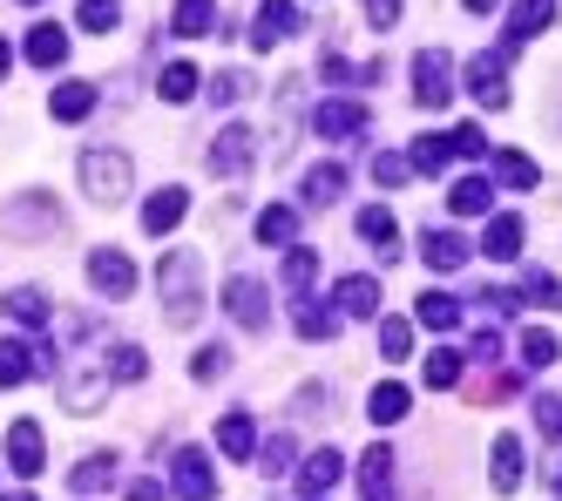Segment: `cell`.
Returning <instances> with one entry per match:
<instances>
[{
	"mask_svg": "<svg viewBox=\"0 0 562 501\" xmlns=\"http://www.w3.org/2000/svg\"><path fill=\"white\" fill-rule=\"evenodd\" d=\"M156 291H164L170 325H196L204 319V258H196V250H170V258L156 265Z\"/></svg>",
	"mask_w": 562,
	"mask_h": 501,
	"instance_id": "1",
	"label": "cell"
},
{
	"mask_svg": "<svg viewBox=\"0 0 562 501\" xmlns=\"http://www.w3.org/2000/svg\"><path fill=\"white\" fill-rule=\"evenodd\" d=\"M130 183H136V170L123 149H82V197H95L102 211H115L130 197Z\"/></svg>",
	"mask_w": 562,
	"mask_h": 501,
	"instance_id": "2",
	"label": "cell"
},
{
	"mask_svg": "<svg viewBox=\"0 0 562 501\" xmlns=\"http://www.w3.org/2000/svg\"><path fill=\"white\" fill-rule=\"evenodd\" d=\"M109 400V353H82L61 372V407L68 413H95Z\"/></svg>",
	"mask_w": 562,
	"mask_h": 501,
	"instance_id": "3",
	"label": "cell"
},
{
	"mask_svg": "<svg viewBox=\"0 0 562 501\" xmlns=\"http://www.w3.org/2000/svg\"><path fill=\"white\" fill-rule=\"evenodd\" d=\"M258 163V136L245 130V122H224L217 130V143H211V177H224V183H237Z\"/></svg>",
	"mask_w": 562,
	"mask_h": 501,
	"instance_id": "4",
	"label": "cell"
},
{
	"mask_svg": "<svg viewBox=\"0 0 562 501\" xmlns=\"http://www.w3.org/2000/svg\"><path fill=\"white\" fill-rule=\"evenodd\" d=\"M414 102L420 109H448L454 102V62L440 48H420L414 55Z\"/></svg>",
	"mask_w": 562,
	"mask_h": 501,
	"instance_id": "5",
	"label": "cell"
},
{
	"mask_svg": "<svg viewBox=\"0 0 562 501\" xmlns=\"http://www.w3.org/2000/svg\"><path fill=\"white\" fill-rule=\"evenodd\" d=\"M170 481H177V501H217V468L204 447H177Z\"/></svg>",
	"mask_w": 562,
	"mask_h": 501,
	"instance_id": "6",
	"label": "cell"
},
{
	"mask_svg": "<svg viewBox=\"0 0 562 501\" xmlns=\"http://www.w3.org/2000/svg\"><path fill=\"white\" fill-rule=\"evenodd\" d=\"M468 96H474L481 109H508V48L468 62Z\"/></svg>",
	"mask_w": 562,
	"mask_h": 501,
	"instance_id": "7",
	"label": "cell"
},
{
	"mask_svg": "<svg viewBox=\"0 0 562 501\" xmlns=\"http://www.w3.org/2000/svg\"><path fill=\"white\" fill-rule=\"evenodd\" d=\"M34 372L55 380V346H27V339H0V387H21Z\"/></svg>",
	"mask_w": 562,
	"mask_h": 501,
	"instance_id": "8",
	"label": "cell"
},
{
	"mask_svg": "<svg viewBox=\"0 0 562 501\" xmlns=\"http://www.w3.org/2000/svg\"><path fill=\"white\" fill-rule=\"evenodd\" d=\"M0 231H14V237H42V231H61V211H55V197H21L0 211Z\"/></svg>",
	"mask_w": 562,
	"mask_h": 501,
	"instance_id": "9",
	"label": "cell"
},
{
	"mask_svg": "<svg viewBox=\"0 0 562 501\" xmlns=\"http://www.w3.org/2000/svg\"><path fill=\"white\" fill-rule=\"evenodd\" d=\"M8 468H14V475H27V481L48 468V441H42V421H14V427H8Z\"/></svg>",
	"mask_w": 562,
	"mask_h": 501,
	"instance_id": "10",
	"label": "cell"
},
{
	"mask_svg": "<svg viewBox=\"0 0 562 501\" xmlns=\"http://www.w3.org/2000/svg\"><path fill=\"white\" fill-rule=\"evenodd\" d=\"M89 285L95 291H109V299H130V291H136V265L123 258V250H89Z\"/></svg>",
	"mask_w": 562,
	"mask_h": 501,
	"instance_id": "11",
	"label": "cell"
},
{
	"mask_svg": "<svg viewBox=\"0 0 562 501\" xmlns=\"http://www.w3.org/2000/svg\"><path fill=\"white\" fill-rule=\"evenodd\" d=\"M224 312H231L237 325H245V332H265V319H271V312H265V285L237 271V278L224 285Z\"/></svg>",
	"mask_w": 562,
	"mask_h": 501,
	"instance_id": "12",
	"label": "cell"
},
{
	"mask_svg": "<svg viewBox=\"0 0 562 501\" xmlns=\"http://www.w3.org/2000/svg\"><path fill=\"white\" fill-rule=\"evenodd\" d=\"M339 475H346L339 447H312V454H305V468H299V494H305V501H326V494L339 488Z\"/></svg>",
	"mask_w": 562,
	"mask_h": 501,
	"instance_id": "13",
	"label": "cell"
},
{
	"mask_svg": "<svg viewBox=\"0 0 562 501\" xmlns=\"http://www.w3.org/2000/svg\"><path fill=\"white\" fill-rule=\"evenodd\" d=\"M299 34V8L292 0H258V14H251V41L258 48H278V41H292Z\"/></svg>",
	"mask_w": 562,
	"mask_h": 501,
	"instance_id": "14",
	"label": "cell"
},
{
	"mask_svg": "<svg viewBox=\"0 0 562 501\" xmlns=\"http://www.w3.org/2000/svg\"><path fill=\"white\" fill-rule=\"evenodd\" d=\"M549 21H555V0H515V8H508V34H502V48L515 55L521 41H536Z\"/></svg>",
	"mask_w": 562,
	"mask_h": 501,
	"instance_id": "15",
	"label": "cell"
},
{
	"mask_svg": "<svg viewBox=\"0 0 562 501\" xmlns=\"http://www.w3.org/2000/svg\"><path fill=\"white\" fill-rule=\"evenodd\" d=\"M0 312H8L14 325H27V332H48V319H55V312H48V291H42V285H14L8 299H0Z\"/></svg>",
	"mask_w": 562,
	"mask_h": 501,
	"instance_id": "16",
	"label": "cell"
},
{
	"mask_svg": "<svg viewBox=\"0 0 562 501\" xmlns=\"http://www.w3.org/2000/svg\"><path fill=\"white\" fill-rule=\"evenodd\" d=\"M333 305H339L346 319H373V312H380V278H367V271L339 278V285H333Z\"/></svg>",
	"mask_w": 562,
	"mask_h": 501,
	"instance_id": "17",
	"label": "cell"
},
{
	"mask_svg": "<svg viewBox=\"0 0 562 501\" xmlns=\"http://www.w3.org/2000/svg\"><path fill=\"white\" fill-rule=\"evenodd\" d=\"M420 258H427V271H461L468 265V237L461 231H420Z\"/></svg>",
	"mask_w": 562,
	"mask_h": 501,
	"instance_id": "18",
	"label": "cell"
},
{
	"mask_svg": "<svg viewBox=\"0 0 562 501\" xmlns=\"http://www.w3.org/2000/svg\"><path fill=\"white\" fill-rule=\"evenodd\" d=\"M312 130L326 136V143L359 136V130H367V109H359V102H318V109H312Z\"/></svg>",
	"mask_w": 562,
	"mask_h": 501,
	"instance_id": "19",
	"label": "cell"
},
{
	"mask_svg": "<svg viewBox=\"0 0 562 501\" xmlns=\"http://www.w3.org/2000/svg\"><path fill=\"white\" fill-rule=\"evenodd\" d=\"M183 218H190V197H183L177 183H170V190H156V197L143 203V231H149V237H164V231H177Z\"/></svg>",
	"mask_w": 562,
	"mask_h": 501,
	"instance_id": "20",
	"label": "cell"
},
{
	"mask_svg": "<svg viewBox=\"0 0 562 501\" xmlns=\"http://www.w3.org/2000/svg\"><path fill=\"white\" fill-rule=\"evenodd\" d=\"M407 407H414L407 387H400V380H380V387L367 393V421H373V427H400V421H407Z\"/></svg>",
	"mask_w": 562,
	"mask_h": 501,
	"instance_id": "21",
	"label": "cell"
},
{
	"mask_svg": "<svg viewBox=\"0 0 562 501\" xmlns=\"http://www.w3.org/2000/svg\"><path fill=\"white\" fill-rule=\"evenodd\" d=\"M55 122H89L95 115V81H61V89L48 96Z\"/></svg>",
	"mask_w": 562,
	"mask_h": 501,
	"instance_id": "22",
	"label": "cell"
},
{
	"mask_svg": "<svg viewBox=\"0 0 562 501\" xmlns=\"http://www.w3.org/2000/svg\"><path fill=\"white\" fill-rule=\"evenodd\" d=\"M217 447H224V461H251V454H258V427H251V413H224Z\"/></svg>",
	"mask_w": 562,
	"mask_h": 501,
	"instance_id": "23",
	"label": "cell"
},
{
	"mask_svg": "<svg viewBox=\"0 0 562 501\" xmlns=\"http://www.w3.org/2000/svg\"><path fill=\"white\" fill-rule=\"evenodd\" d=\"M481 250H488L495 265H515V258H521V218H508V211L488 218V237H481Z\"/></svg>",
	"mask_w": 562,
	"mask_h": 501,
	"instance_id": "24",
	"label": "cell"
},
{
	"mask_svg": "<svg viewBox=\"0 0 562 501\" xmlns=\"http://www.w3.org/2000/svg\"><path fill=\"white\" fill-rule=\"evenodd\" d=\"M27 62H34V68H61V62H68V34H61L55 21L27 27Z\"/></svg>",
	"mask_w": 562,
	"mask_h": 501,
	"instance_id": "25",
	"label": "cell"
},
{
	"mask_svg": "<svg viewBox=\"0 0 562 501\" xmlns=\"http://www.w3.org/2000/svg\"><path fill=\"white\" fill-rule=\"evenodd\" d=\"M488 203H495V183H488V177H461V183L448 190V211H454V218H488Z\"/></svg>",
	"mask_w": 562,
	"mask_h": 501,
	"instance_id": "26",
	"label": "cell"
},
{
	"mask_svg": "<svg viewBox=\"0 0 562 501\" xmlns=\"http://www.w3.org/2000/svg\"><path fill=\"white\" fill-rule=\"evenodd\" d=\"M414 319H420L427 332H454V325H461V299H448V291H420V299H414Z\"/></svg>",
	"mask_w": 562,
	"mask_h": 501,
	"instance_id": "27",
	"label": "cell"
},
{
	"mask_svg": "<svg viewBox=\"0 0 562 501\" xmlns=\"http://www.w3.org/2000/svg\"><path fill=\"white\" fill-rule=\"evenodd\" d=\"M292 325H299V339H339V312H326L318 299H299V312H292Z\"/></svg>",
	"mask_w": 562,
	"mask_h": 501,
	"instance_id": "28",
	"label": "cell"
},
{
	"mask_svg": "<svg viewBox=\"0 0 562 501\" xmlns=\"http://www.w3.org/2000/svg\"><path fill=\"white\" fill-rule=\"evenodd\" d=\"M515 299H529V305H542V312H562V278L542 271V265H529V271H521V291H515Z\"/></svg>",
	"mask_w": 562,
	"mask_h": 501,
	"instance_id": "29",
	"label": "cell"
},
{
	"mask_svg": "<svg viewBox=\"0 0 562 501\" xmlns=\"http://www.w3.org/2000/svg\"><path fill=\"white\" fill-rule=\"evenodd\" d=\"M555 359H562V339H555L549 325H529V332H521V366H529V372H549Z\"/></svg>",
	"mask_w": 562,
	"mask_h": 501,
	"instance_id": "30",
	"label": "cell"
},
{
	"mask_svg": "<svg viewBox=\"0 0 562 501\" xmlns=\"http://www.w3.org/2000/svg\"><path fill=\"white\" fill-rule=\"evenodd\" d=\"M359 488H367V501H380L393 488V447H367V454H359Z\"/></svg>",
	"mask_w": 562,
	"mask_h": 501,
	"instance_id": "31",
	"label": "cell"
},
{
	"mask_svg": "<svg viewBox=\"0 0 562 501\" xmlns=\"http://www.w3.org/2000/svg\"><path fill=\"white\" fill-rule=\"evenodd\" d=\"M339 197H346V170H339V163H318V170L305 177V203L326 211V203H339Z\"/></svg>",
	"mask_w": 562,
	"mask_h": 501,
	"instance_id": "32",
	"label": "cell"
},
{
	"mask_svg": "<svg viewBox=\"0 0 562 501\" xmlns=\"http://www.w3.org/2000/svg\"><path fill=\"white\" fill-rule=\"evenodd\" d=\"M211 27H217V8H211V0H177V14H170V34L196 41V34H211Z\"/></svg>",
	"mask_w": 562,
	"mask_h": 501,
	"instance_id": "33",
	"label": "cell"
},
{
	"mask_svg": "<svg viewBox=\"0 0 562 501\" xmlns=\"http://www.w3.org/2000/svg\"><path fill=\"white\" fill-rule=\"evenodd\" d=\"M515 488H521V441L495 434V494H515Z\"/></svg>",
	"mask_w": 562,
	"mask_h": 501,
	"instance_id": "34",
	"label": "cell"
},
{
	"mask_svg": "<svg viewBox=\"0 0 562 501\" xmlns=\"http://www.w3.org/2000/svg\"><path fill=\"white\" fill-rule=\"evenodd\" d=\"M359 237H367V244H380V258H393L400 224H393V211H386V203H373V211H359Z\"/></svg>",
	"mask_w": 562,
	"mask_h": 501,
	"instance_id": "35",
	"label": "cell"
},
{
	"mask_svg": "<svg viewBox=\"0 0 562 501\" xmlns=\"http://www.w3.org/2000/svg\"><path fill=\"white\" fill-rule=\"evenodd\" d=\"M278 278H285V291H292V299H305V291H312V278H318V250L292 244V250H285V271H278Z\"/></svg>",
	"mask_w": 562,
	"mask_h": 501,
	"instance_id": "36",
	"label": "cell"
},
{
	"mask_svg": "<svg viewBox=\"0 0 562 501\" xmlns=\"http://www.w3.org/2000/svg\"><path fill=\"white\" fill-rule=\"evenodd\" d=\"M420 380H427L434 393H448V387L461 380V353H454V346H434V353L420 359Z\"/></svg>",
	"mask_w": 562,
	"mask_h": 501,
	"instance_id": "37",
	"label": "cell"
},
{
	"mask_svg": "<svg viewBox=\"0 0 562 501\" xmlns=\"http://www.w3.org/2000/svg\"><path fill=\"white\" fill-rule=\"evenodd\" d=\"M495 177H502L508 190H536V183H542V170H536L521 149H495Z\"/></svg>",
	"mask_w": 562,
	"mask_h": 501,
	"instance_id": "38",
	"label": "cell"
},
{
	"mask_svg": "<svg viewBox=\"0 0 562 501\" xmlns=\"http://www.w3.org/2000/svg\"><path fill=\"white\" fill-rule=\"evenodd\" d=\"M407 163H414L420 177H440V170L454 163V143H448V136H420V143L407 149Z\"/></svg>",
	"mask_w": 562,
	"mask_h": 501,
	"instance_id": "39",
	"label": "cell"
},
{
	"mask_svg": "<svg viewBox=\"0 0 562 501\" xmlns=\"http://www.w3.org/2000/svg\"><path fill=\"white\" fill-rule=\"evenodd\" d=\"M292 237H299V211H292V203L258 211V244H292Z\"/></svg>",
	"mask_w": 562,
	"mask_h": 501,
	"instance_id": "40",
	"label": "cell"
},
{
	"mask_svg": "<svg viewBox=\"0 0 562 501\" xmlns=\"http://www.w3.org/2000/svg\"><path fill=\"white\" fill-rule=\"evenodd\" d=\"M68 481H75V494H95V488H109V481H115V454H89V461L75 468Z\"/></svg>",
	"mask_w": 562,
	"mask_h": 501,
	"instance_id": "41",
	"label": "cell"
},
{
	"mask_svg": "<svg viewBox=\"0 0 562 501\" xmlns=\"http://www.w3.org/2000/svg\"><path fill=\"white\" fill-rule=\"evenodd\" d=\"M143 372H149V353H143V346H115V353H109V380H123V387H136Z\"/></svg>",
	"mask_w": 562,
	"mask_h": 501,
	"instance_id": "42",
	"label": "cell"
},
{
	"mask_svg": "<svg viewBox=\"0 0 562 501\" xmlns=\"http://www.w3.org/2000/svg\"><path fill=\"white\" fill-rule=\"evenodd\" d=\"M156 96H164V102H190V96H196V68H190V62H170L164 81H156Z\"/></svg>",
	"mask_w": 562,
	"mask_h": 501,
	"instance_id": "43",
	"label": "cell"
},
{
	"mask_svg": "<svg viewBox=\"0 0 562 501\" xmlns=\"http://www.w3.org/2000/svg\"><path fill=\"white\" fill-rule=\"evenodd\" d=\"M380 353L386 359H407L414 353V325L407 319H380Z\"/></svg>",
	"mask_w": 562,
	"mask_h": 501,
	"instance_id": "44",
	"label": "cell"
},
{
	"mask_svg": "<svg viewBox=\"0 0 562 501\" xmlns=\"http://www.w3.org/2000/svg\"><path fill=\"white\" fill-rule=\"evenodd\" d=\"M414 177V163L407 156H400V149H380L373 156V183H386V190H400V183H407Z\"/></svg>",
	"mask_w": 562,
	"mask_h": 501,
	"instance_id": "45",
	"label": "cell"
},
{
	"mask_svg": "<svg viewBox=\"0 0 562 501\" xmlns=\"http://www.w3.org/2000/svg\"><path fill=\"white\" fill-rule=\"evenodd\" d=\"M224 372H231V346H196L190 380H224Z\"/></svg>",
	"mask_w": 562,
	"mask_h": 501,
	"instance_id": "46",
	"label": "cell"
},
{
	"mask_svg": "<svg viewBox=\"0 0 562 501\" xmlns=\"http://www.w3.org/2000/svg\"><path fill=\"white\" fill-rule=\"evenodd\" d=\"M529 413H536V434H542V441H562V400H555V393H536Z\"/></svg>",
	"mask_w": 562,
	"mask_h": 501,
	"instance_id": "47",
	"label": "cell"
},
{
	"mask_svg": "<svg viewBox=\"0 0 562 501\" xmlns=\"http://www.w3.org/2000/svg\"><path fill=\"white\" fill-rule=\"evenodd\" d=\"M115 21H123V0H82V27L89 34H109Z\"/></svg>",
	"mask_w": 562,
	"mask_h": 501,
	"instance_id": "48",
	"label": "cell"
},
{
	"mask_svg": "<svg viewBox=\"0 0 562 501\" xmlns=\"http://www.w3.org/2000/svg\"><path fill=\"white\" fill-rule=\"evenodd\" d=\"M245 96H251V75H237V68H224V75L211 81V102H224V109L245 102Z\"/></svg>",
	"mask_w": 562,
	"mask_h": 501,
	"instance_id": "49",
	"label": "cell"
},
{
	"mask_svg": "<svg viewBox=\"0 0 562 501\" xmlns=\"http://www.w3.org/2000/svg\"><path fill=\"white\" fill-rule=\"evenodd\" d=\"M292 454H299V447H292V434H271V441L258 447V461H265V475H285Z\"/></svg>",
	"mask_w": 562,
	"mask_h": 501,
	"instance_id": "50",
	"label": "cell"
},
{
	"mask_svg": "<svg viewBox=\"0 0 562 501\" xmlns=\"http://www.w3.org/2000/svg\"><path fill=\"white\" fill-rule=\"evenodd\" d=\"M448 143H454V156H468V163H474V156H488V136H481L474 122H461V130H454Z\"/></svg>",
	"mask_w": 562,
	"mask_h": 501,
	"instance_id": "51",
	"label": "cell"
},
{
	"mask_svg": "<svg viewBox=\"0 0 562 501\" xmlns=\"http://www.w3.org/2000/svg\"><path fill=\"white\" fill-rule=\"evenodd\" d=\"M468 359H481V366L502 359V332H495V325H481V332H474V346H468Z\"/></svg>",
	"mask_w": 562,
	"mask_h": 501,
	"instance_id": "52",
	"label": "cell"
},
{
	"mask_svg": "<svg viewBox=\"0 0 562 501\" xmlns=\"http://www.w3.org/2000/svg\"><path fill=\"white\" fill-rule=\"evenodd\" d=\"M359 8H367L373 27H393V21H400V0H359Z\"/></svg>",
	"mask_w": 562,
	"mask_h": 501,
	"instance_id": "53",
	"label": "cell"
},
{
	"mask_svg": "<svg viewBox=\"0 0 562 501\" xmlns=\"http://www.w3.org/2000/svg\"><path fill=\"white\" fill-rule=\"evenodd\" d=\"M481 305H488V319H508L521 299H515V291H481Z\"/></svg>",
	"mask_w": 562,
	"mask_h": 501,
	"instance_id": "54",
	"label": "cell"
},
{
	"mask_svg": "<svg viewBox=\"0 0 562 501\" xmlns=\"http://www.w3.org/2000/svg\"><path fill=\"white\" fill-rule=\"evenodd\" d=\"M130 501H164V481H130Z\"/></svg>",
	"mask_w": 562,
	"mask_h": 501,
	"instance_id": "55",
	"label": "cell"
},
{
	"mask_svg": "<svg viewBox=\"0 0 562 501\" xmlns=\"http://www.w3.org/2000/svg\"><path fill=\"white\" fill-rule=\"evenodd\" d=\"M461 8H468V14H495V8H502V0H461Z\"/></svg>",
	"mask_w": 562,
	"mask_h": 501,
	"instance_id": "56",
	"label": "cell"
},
{
	"mask_svg": "<svg viewBox=\"0 0 562 501\" xmlns=\"http://www.w3.org/2000/svg\"><path fill=\"white\" fill-rule=\"evenodd\" d=\"M8 68H14V48H8V41H0V81H8Z\"/></svg>",
	"mask_w": 562,
	"mask_h": 501,
	"instance_id": "57",
	"label": "cell"
},
{
	"mask_svg": "<svg viewBox=\"0 0 562 501\" xmlns=\"http://www.w3.org/2000/svg\"><path fill=\"white\" fill-rule=\"evenodd\" d=\"M0 501H34V494H27V488H14V494H0Z\"/></svg>",
	"mask_w": 562,
	"mask_h": 501,
	"instance_id": "58",
	"label": "cell"
},
{
	"mask_svg": "<svg viewBox=\"0 0 562 501\" xmlns=\"http://www.w3.org/2000/svg\"><path fill=\"white\" fill-rule=\"evenodd\" d=\"M21 8H42V0H21Z\"/></svg>",
	"mask_w": 562,
	"mask_h": 501,
	"instance_id": "59",
	"label": "cell"
},
{
	"mask_svg": "<svg viewBox=\"0 0 562 501\" xmlns=\"http://www.w3.org/2000/svg\"><path fill=\"white\" fill-rule=\"evenodd\" d=\"M555 494H562V475H555Z\"/></svg>",
	"mask_w": 562,
	"mask_h": 501,
	"instance_id": "60",
	"label": "cell"
}]
</instances>
